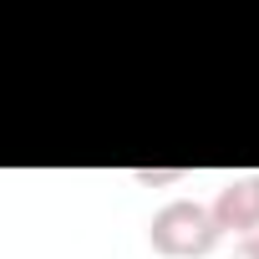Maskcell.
<instances>
[{"label": "cell", "mask_w": 259, "mask_h": 259, "mask_svg": "<svg viewBox=\"0 0 259 259\" xmlns=\"http://www.w3.org/2000/svg\"><path fill=\"white\" fill-rule=\"evenodd\" d=\"M133 178H138V183H178V178H183V168H173V173H153V168H138Z\"/></svg>", "instance_id": "3957f363"}, {"label": "cell", "mask_w": 259, "mask_h": 259, "mask_svg": "<svg viewBox=\"0 0 259 259\" xmlns=\"http://www.w3.org/2000/svg\"><path fill=\"white\" fill-rule=\"evenodd\" d=\"M234 259H259V229H254V234H244V239L234 244Z\"/></svg>", "instance_id": "277c9868"}, {"label": "cell", "mask_w": 259, "mask_h": 259, "mask_svg": "<svg viewBox=\"0 0 259 259\" xmlns=\"http://www.w3.org/2000/svg\"><path fill=\"white\" fill-rule=\"evenodd\" d=\"M219 239H224V234H219L208 203H198V198H173V203H163V208L153 213V224H148V244H153V254H163V259H203V254L219 249Z\"/></svg>", "instance_id": "6da1fadb"}, {"label": "cell", "mask_w": 259, "mask_h": 259, "mask_svg": "<svg viewBox=\"0 0 259 259\" xmlns=\"http://www.w3.org/2000/svg\"><path fill=\"white\" fill-rule=\"evenodd\" d=\"M208 213H213L219 234H239V239L254 234V229H259V173H234V178L213 193Z\"/></svg>", "instance_id": "7a4b0ae2"}]
</instances>
